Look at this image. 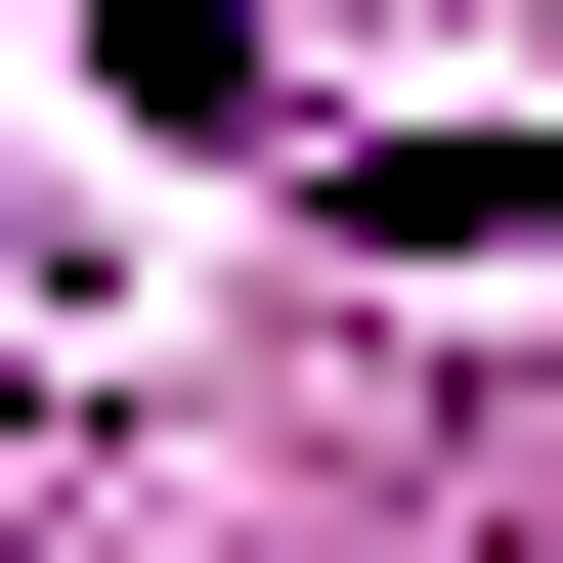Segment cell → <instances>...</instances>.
Returning a JSON list of instances; mask_svg holds the SVG:
<instances>
[{"label":"cell","instance_id":"cell-1","mask_svg":"<svg viewBox=\"0 0 563 563\" xmlns=\"http://www.w3.org/2000/svg\"><path fill=\"white\" fill-rule=\"evenodd\" d=\"M0 433H44V261H0Z\"/></svg>","mask_w":563,"mask_h":563}]
</instances>
